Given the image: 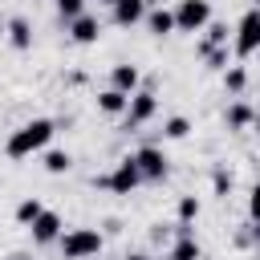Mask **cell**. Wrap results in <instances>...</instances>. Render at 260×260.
<instances>
[{"mask_svg": "<svg viewBox=\"0 0 260 260\" xmlns=\"http://www.w3.org/2000/svg\"><path fill=\"white\" fill-rule=\"evenodd\" d=\"M223 89H228L232 98H240V93L248 89V69H244V65H228V69H223Z\"/></svg>", "mask_w": 260, "mask_h": 260, "instance_id": "obj_19", "label": "cell"}, {"mask_svg": "<svg viewBox=\"0 0 260 260\" xmlns=\"http://www.w3.org/2000/svg\"><path fill=\"white\" fill-rule=\"evenodd\" d=\"M53 134H57V122H53V118H28V122H20V126L8 134L4 154H8V158H28V154H41V150L53 142Z\"/></svg>", "mask_w": 260, "mask_h": 260, "instance_id": "obj_1", "label": "cell"}, {"mask_svg": "<svg viewBox=\"0 0 260 260\" xmlns=\"http://www.w3.org/2000/svg\"><path fill=\"white\" fill-rule=\"evenodd\" d=\"M41 154H45L41 167H45L49 175H69V167H73V154H69V150H61V146H45Z\"/></svg>", "mask_w": 260, "mask_h": 260, "instance_id": "obj_18", "label": "cell"}, {"mask_svg": "<svg viewBox=\"0 0 260 260\" xmlns=\"http://www.w3.org/2000/svg\"><path fill=\"white\" fill-rule=\"evenodd\" d=\"M171 12H175V32H203L211 24V0H179Z\"/></svg>", "mask_w": 260, "mask_h": 260, "instance_id": "obj_5", "label": "cell"}, {"mask_svg": "<svg viewBox=\"0 0 260 260\" xmlns=\"http://www.w3.org/2000/svg\"><path fill=\"white\" fill-rule=\"evenodd\" d=\"M154 114H158V93H154L150 85H146V89L138 85V89L130 93V102H126V114H122V118H126V130H138V126H146Z\"/></svg>", "mask_w": 260, "mask_h": 260, "instance_id": "obj_6", "label": "cell"}, {"mask_svg": "<svg viewBox=\"0 0 260 260\" xmlns=\"http://www.w3.org/2000/svg\"><path fill=\"white\" fill-rule=\"evenodd\" d=\"M98 4H106V8H114V4H118V0H98Z\"/></svg>", "mask_w": 260, "mask_h": 260, "instance_id": "obj_31", "label": "cell"}, {"mask_svg": "<svg viewBox=\"0 0 260 260\" xmlns=\"http://www.w3.org/2000/svg\"><path fill=\"white\" fill-rule=\"evenodd\" d=\"M252 126H256V130H260V110H256V114H252Z\"/></svg>", "mask_w": 260, "mask_h": 260, "instance_id": "obj_30", "label": "cell"}, {"mask_svg": "<svg viewBox=\"0 0 260 260\" xmlns=\"http://www.w3.org/2000/svg\"><path fill=\"white\" fill-rule=\"evenodd\" d=\"M53 4H57L61 20H73V16H81V12H85V0H53Z\"/></svg>", "mask_w": 260, "mask_h": 260, "instance_id": "obj_25", "label": "cell"}, {"mask_svg": "<svg viewBox=\"0 0 260 260\" xmlns=\"http://www.w3.org/2000/svg\"><path fill=\"white\" fill-rule=\"evenodd\" d=\"M57 248H61V260H93L106 248V236L98 228H69V232H61Z\"/></svg>", "mask_w": 260, "mask_h": 260, "instance_id": "obj_2", "label": "cell"}, {"mask_svg": "<svg viewBox=\"0 0 260 260\" xmlns=\"http://www.w3.org/2000/svg\"><path fill=\"white\" fill-rule=\"evenodd\" d=\"M110 85H114V89H122V93H134V89L142 85V73H138V65H130V61L114 65V69H110Z\"/></svg>", "mask_w": 260, "mask_h": 260, "instance_id": "obj_15", "label": "cell"}, {"mask_svg": "<svg viewBox=\"0 0 260 260\" xmlns=\"http://www.w3.org/2000/svg\"><path fill=\"white\" fill-rule=\"evenodd\" d=\"M146 4H162V0H146Z\"/></svg>", "mask_w": 260, "mask_h": 260, "instance_id": "obj_33", "label": "cell"}, {"mask_svg": "<svg viewBox=\"0 0 260 260\" xmlns=\"http://www.w3.org/2000/svg\"><path fill=\"white\" fill-rule=\"evenodd\" d=\"M260 49V8H248L240 16V24H232V53L244 61Z\"/></svg>", "mask_w": 260, "mask_h": 260, "instance_id": "obj_4", "label": "cell"}, {"mask_svg": "<svg viewBox=\"0 0 260 260\" xmlns=\"http://www.w3.org/2000/svg\"><path fill=\"white\" fill-rule=\"evenodd\" d=\"M167 260H203V248H199L191 223H175V240H171V256Z\"/></svg>", "mask_w": 260, "mask_h": 260, "instance_id": "obj_9", "label": "cell"}, {"mask_svg": "<svg viewBox=\"0 0 260 260\" xmlns=\"http://www.w3.org/2000/svg\"><path fill=\"white\" fill-rule=\"evenodd\" d=\"M252 8H260V0H252Z\"/></svg>", "mask_w": 260, "mask_h": 260, "instance_id": "obj_34", "label": "cell"}, {"mask_svg": "<svg viewBox=\"0 0 260 260\" xmlns=\"http://www.w3.org/2000/svg\"><path fill=\"white\" fill-rule=\"evenodd\" d=\"M252 114H256V106H248L244 98H236V102L223 110V126H228L232 134H240V130H248V126H252Z\"/></svg>", "mask_w": 260, "mask_h": 260, "instance_id": "obj_13", "label": "cell"}, {"mask_svg": "<svg viewBox=\"0 0 260 260\" xmlns=\"http://www.w3.org/2000/svg\"><path fill=\"white\" fill-rule=\"evenodd\" d=\"M248 215L252 219H260V183L252 187V195H248Z\"/></svg>", "mask_w": 260, "mask_h": 260, "instance_id": "obj_27", "label": "cell"}, {"mask_svg": "<svg viewBox=\"0 0 260 260\" xmlns=\"http://www.w3.org/2000/svg\"><path fill=\"white\" fill-rule=\"evenodd\" d=\"M146 8H150L146 0H118V4L110 8V20H114L118 28H134V24L146 16Z\"/></svg>", "mask_w": 260, "mask_h": 260, "instance_id": "obj_12", "label": "cell"}, {"mask_svg": "<svg viewBox=\"0 0 260 260\" xmlns=\"http://www.w3.org/2000/svg\"><path fill=\"white\" fill-rule=\"evenodd\" d=\"M65 24H69V41H73V45H98V41H102V20L89 16V12H81V16L65 20Z\"/></svg>", "mask_w": 260, "mask_h": 260, "instance_id": "obj_10", "label": "cell"}, {"mask_svg": "<svg viewBox=\"0 0 260 260\" xmlns=\"http://www.w3.org/2000/svg\"><path fill=\"white\" fill-rule=\"evenodd\" d=\"M187 134H191V118H183V114H171V118L162 122V138L179 142V138H187Z\"/></svg>", "mask_w": 260, "mask_h": 260, "instance_id": "obj_21", "label": "cell"}, {"mask_svg": "<svg viewBox=\"0 0 260 260\" xmlns=\"http://www.w3.org/2000/svg\"><path fill=\"white\" fill-rule=\"evenodd\" d=\"M199 57L207 61V69H211V73H223V69L232 65V61H228V45H215V49H203Z\"/></svg>", "mask_w": 260, "mask_h": 260, "instance_id": "obj_23", "label": "cell"}, {"mask_svg": "<svg viewBox=\"0 0 260 260\" xmlns=\"http://www.w3.org/2000/svg\"><path fill=\"white\" fill-rule=\"evenodd\" d=\"M199 211H203V203H199V195H179V207H175V215H179V223H195V219H199Z\"/></svg>", "mask_w": 260, "mask_h": 260, "instance_id": "obj_22", "label": "cell"}, {"mask_svg": "<svg viewBox=\"0 0 260 260\" xmlns=\"http://www.w3.org/2000/svg\"><path fill=\"white\" fill-rule=\"evenodd\" d=\"M4 41L12 45V49H32V20L28 16H8L4 20Z\"/></svg>", "mask_w": 260, "mask_h": 260, "instance_id": "obj_11", "label": "cell"}, {"mask_svg": "<svg viewBox=\"0 0 260 260\" xmlns=\"http://www.w3.org/2000/svg\"><path fill=\"white\" fill-rule=\"evenodd\" d=\"M211 191H215V195H228V191H232V171L215 167V171H211Z\"/></svg>", "mask_w": 260, "mask_h": 260, "instance_id": "obj_24", "label": "cell"}, {"mask_svg": "<svg viewBox=\"0 0 260 260\" xmlns=\"http://www.w3.org/2000/svg\"><path fill=\"white\" fill-rule=\"evenodd\" d=\"M8 260H32V256H28V252H12Z\"/></svg>", "mask_w": 260, "mask_h": 260, "instance_id": "obj_29", "label": "cell"}, {"mask_svg": "<svg viewBox=\"0 0 260 260\" xmlns=\"http://www.w3.org/2000/svg\"><path fill=\"white\" fill-rule=\"evenodd\" d=\"M126 102H130V93H122V89H114V85L98 93V110H102L106 118H122V114H126Z\"/></svg>", "mask_w": 260, "mask_h": 260, "instance_id": "obj_16", "label": "cell"}, {"mask_svg": "<svg viewBox=\"0 0 260 260\" xmlns=\"http://www.w3.org/2000/svg\"><path fill=\"white\" fill-rule=\"evenodd\" d=\"M28 232H32V244H41V248H45V244H57V240H61L65 223H61V215H57V211H49V207H45V211L28 223Z\"/></svg>", "mask_w": 260, "mask_h": 260, "instance_id": "obj_8", "label": "cell"}, {"mask_svg": "<svg viewBox=\"0 0 260 260\" xmlns=\"http://www.w3.org/2000/svg\"><path fill=\"white\" fill-rule=\"evenodd\" d=\"M126 260H154V256H146V252H130Z\"/></svg>", "mask_w": 260, "mask_h": 260, "instance_id": "obj_28", "label": "cell"}, {"mask_svg": "<svg viewBox=\"0 0 260 260\" xmlns=\"http://www.w3.org/2000/svg\"><path fill=\"white\" fill-rule=\"evenodd\" d=\"M142 24H146L154 37H171V32H175V12H171V8H162V4H154V8H146Z\"/></svg>", "mask_w": 260, "mask_h": 260, "instance_id": "obj_14", "label": "cell"}, {"mask_svg": "<svg viewBox=\"0 0 260 260\" xmlns=\"http://www.w3.org/2000/svg\"><path fill=\"white\" fill-rule=\"evenodd\" d=\"M0 41H4V20H0Z\"/></svg>", "mask_w": 260, "mask_h": 260, "instance_id": "obj_32", "label": "cell"}, {"mask_svg": "<svg viewBox=\"0 0 260 260\" xmlns=\"http://www.w3.org/2000/svg\"><path fill=\"white\" fill-rule=\"evenodd\" d=\"M41 211H45V203H41L37 195H24V199L16 203V211H12V215H16V223H20V228H28V223H32Z\"/></svg>", "mask_w": 260, "mask_h": 260, "instance_id": "obj_20", "label": "cell"}, {"mask_svg": "<svg viewBox=\"0 0 260 260\" xmlns=\"http://www.w3.org/2000/svg\"><path fill=\"white\" fill-rule=\"evenodd\" d=\"M134 162H138V171H142V183H162L167 171H171V158H167L162 146H154V142L138 146V150H134Z\"/></svg>", "mask_w": 260, "mask_h": 260, "instance_id": "obj_7", "label": "cell"}, {"mask_svg": "<svg viewBox=\"0 0 260 260\" xmlns=\"http://www.w3.org/2000/svg\"><path fill=\"white\" fill-rule=\"evenodd\" d=\"M203 32H207V37L195 45V53H203V49H215V45H232V24H228V20H211Z\"/></svg>", "mask_w": 260, "mask_h": 260, "instance_id": "obj_17", "label": "cell"}, {"mask_svg": "<svg viewBox=\"0 0 260 260\" xmlns=\"http://www.w3.org/2000/svg\"><path fill=\"white\" fill-rule=\"evenodd\" d=\"M138 183H142V171H138L134 154L118 158V162H114V171H106V175H98V179H93V187H106V191H114V195H134V191H138Z\"/></svg>", "mask_w": 260, "mask_h": 260, "instance_id": "obj_3", "label": "cell"}, {"mask_svg": "<svg viewBox=\"0 0 260 260\" xmlns=\"http://www.w3.org/2000/svg\"><path fill=\"white\" fill-rule=\"evenodd\" d=\"M150 240H154V244H171V240H175V232H171V228H162V223H154V228H150Z\"/></svg>", "mask_w": 260, "mask_h": 260, "instance_id": "obj_26", "label": "cell"}]
</instances>
